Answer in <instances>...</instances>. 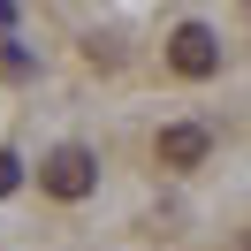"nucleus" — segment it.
Returning <instances> with one entry per match:
<instances>
[{"mask_svg":"<svg viewBox=\"0 0 251 251\" xmlns=\"http://www.w3.org/2000/svg\"><path fill=\"white\" fill-rule=\"evenodd\" d=\"M92 183H99V160L84 152V145H61V152L38 160V190H46V198H61V205L92 198Z\"/></svg>","mask_w":251,"mask_h":251,"instance_id":"f257e3e1","label":"nucleus"},{"mask_svg":"<svg viewBox=\"0 0 251 251\" xmlns=\"http://www.w3.org/2000/svg\"><path fill=\"white\" fill-rule=\"evenodd\" d=\"M168 69L175 76H190V84H205L221 69V38L205 31V23H175V38H168Z\"/></svg>","mask_w":251,"mask_h":251,"instance_id":"f03ea898","label":"nucleus"},{"mask_svg":"<svg viewBox=\"0 0 251 251\" xmlns=\"http://www.w3.org/2000/svg\"><path fill=\"white\" fill-rule=\"evenodd\" d=\"M205 152H213V137H205L198 122H168V129L152 137V160H160V168H198Z\"/></svg>","mask_w":251,"mask_h":251,"instance_id":"7ed1b4c3","label":"nucleus"},{"mask_svg":"<svg viewBox=\"0 0 251 251\" xmlns=\"http://www.w3.org/2000/svg\"><path fill=\"white\" fill-rule=\"evenodd\" d=\"M16 183H23V160H16V152H0V198H16Z\"/></svg>","mask_w":251,"mask_h":251,"instance_id":"20e7f679","label":"nucleus"}]
</instances>
